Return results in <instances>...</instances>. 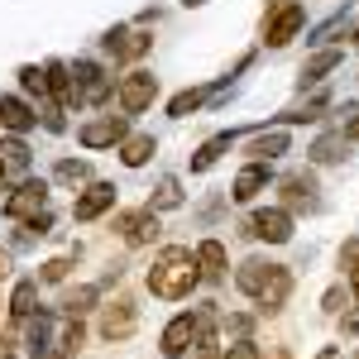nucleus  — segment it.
I'll return each mask as SVG.
<instances>
[{
    "instance_id": "30",
    "label": "nucleus",
    "mask_w": 359,
    "mask_h": 359,
    "mask_svg": "<svg viewBox=\"0 0 359 359\" xmlns=\"http://www.w3.org/2000/svg\"><path fill=\"white\" fill-rule=\"evenodd\" d=\"M345 149H350V139L335 130V135H321L306 154H311V163H340V158H345Z\"/></svg>"
},
{
    "instance_id": "5",
    "label": "nucleus",
    "mask_w": 359,
    "mask_h": 359,
    "mask_svg": "<svg viewBox=\"0 0 359 359\" xmlns=\"http://www.w3.org/2000/svg\"><path fill=\"white\" fill-rule=\"evenodd\" d=\"M245 230L254 240H264V245H287V240H292V211H283V206H259V211H249Z\"/></svg>"
},
{
    "instance_id": "36",
    "label": "nucleus",
    "mask_w": 359,
    "mask_h": 359,
    "mask_svg": "<svg viewBox=\"0 0 359 359\" xmlns=\"http://www.w3.org/2000/svg\"><path fill=\"white\" fill-rule=\"evenodd\" d=\"M221 359H259V345H254L249 335H240V340H235V345H230Z\"/></svg>"
},
{
    "instance_id": "16",
    "label": "nucleus",
    "mask_w": 359,
    "mask_h": 359,
    "mask_svg": "<svg viewBox=\"0 0 359 359\" xmlns=\"http://www.w3.org/2000/svg\"><path fill=\"white\" fill-rule=\"evenodd\" d=\"M34 125H39V111L29 106L25 96H10V91H5V96H0V130H10V135H29Z\"/></svg>"
},
{
    "instance_id": "20",
    "label": "nucleus",
    "mask_w": 359,
    "mask_h": 359,
    "mask_svg": "<svg viewBox=\"0 0 359 359\" xmlns=\"http://www.w3.org/2000/svg\"><path fill=\"white\" fill-rule=\"evenodd\" d=\"M43 77H48V96H53L57 106H77V91H72V62L48 57V62H43Z\"/></svg>"
},
{
    "instance_id": "15",
    "label": "nucleus",
    "mask_w": 359,
    "mask_h": 359,
    "mask_svg": "<svg viewBox=\"0 0 359 359\" xmlns=\"http://www.w3.org/2000/svg\"><path fill=\"white\" fill-rule=\"evenodd\" d=\"M287 297H292V269H287V264H273L254 302H259V311H264V316H273V311H283V306H287Z\"/></svg>"
},
{
    "instance_id": "43",
    "label": "nucleus",
    "mask_w": 359,
    "mask_h": 359,
    "mask_svg": "<svg viewBox=\"0 0 359 359\" xmlns=\"http://www.w3.org/2000/svg\"><path fill=\"white\" fill-rule=\"evenodd\" d=\"M10 269H15V259H10V249H0V278H10Z\"/></svg>"
},
{
    "instance_id": "8",
    "label": "nucleus",
    "mask_w": 359,
    "mask_h": 359,
    "mask_svg": "<svg viewBox=\"0 0 359 359\" xmlns=\"http://www.w3.org/2000/svg\"><path fill=\"white\" fill-rule=\"evenodd\" d=\"M115 182H101V177H91L82 192H77V201H72V221L77 225H86V221H101L106 211L115 206Z\"/></svg>"
},
{
    "instance_id": "35",
    "label": "nucleus",
    "mask_w": 359,
    "mask_h": 359,
    "mask_svg": "<svg viewBox=\"0 0 359 359\" xmlns=\"http://www.w3.org/2000/svg\"><path fill=\"white\" fill-rule=\"evenodd\" d=\"M67 273H72V254H57V259H48L39 269V283H62Z\"/></svg>"
},
{
    "instance_id": "34",
    "label": "nucleus",
    "mask_w": 359,
    "mask_h": 359,
    "mask_svg": "<svg viewBox=\"0 0 359 359\" xmlns=\"http://www.w3.org/2000/svg\"><path fill=\"white\" fill-rule=\"evenodd\" d=\"M340 264L350 269V297L359 302V240H350V245L340 249Z\"/></svg>"
},
{
    "instance_id": "11",
    "label": "nucleus",
    "mask_w": 359,
    "mask_h": 359,
    "mask_svg": "<svg viewBox=\"0 0 359 359\" xmlns=\"http://www.w3.org/2000/svg\"><path fill=\"white\" fill-rule=\"evenodd\" d=\"M302 25H306V10L292 0L287 10H278V15L264 20V48H287V43L302 34Z\"/></svg>"
},
{
    "instance_id": "13",
    "label": "nucleus",
    "mask_w": 359,
    "mask_h": 359,
    "mask_svg": "<svg viewBox=\"0 0 359 359\" xmlns=\"http://www.w3.org/2000/svg\"><path fill=\"white\" fill-rule=\"evenodd\" d=\"M192 335H196V311H177V316L163 326V335H158V355L182 359L187 350H192Z\"/></svg>"
},
{
    "instance_id": "37",
    "label": "nucleus",
    "mask_w": 359,
    "mask_h": 359,
    "mask_svg": "<svg viewBox=\"0 0 359 359\" xmlns=\"http://www.w3.org/2000/svg\"><path fill=\"white\" fill-rule=\"evenodd\" d=\"M340 29H345V15H335V20H326V25H321L316 34H311V43H316V48H321V43H331V39L340 34Z\"/></svg>"
},
{
    "instance_id": "4",
    "label": "nucleus",
    "mask_w": 359,
    "mask_h": 359,
    "mask_svg": "<svg viewBox=\"0 0 359 359\" xmlns=\"http://www.w3.org/2000/svg\"><path fill=\"white\" fill-rule=\"evenodd\" d=\"M135 326H139L135 297H115V302H106V306H101V316H96V335L111 340V345H115V340H130Z\"/></svg>"
},
{
    "instance_id": "25",
    "label": "nucleus",
    "mask_w": 359,
    "mask_h": 359,
    "mask_svg": "<svg viewBox=\"0 0 359 359\" xmlns=\"http://www.w3.org/2000/svg\"><path fill=\"white\" fill-rule=\"evenodd\" d=\"M269 269H273V264H269V259H259V254H254V259H245V264L235 269V287H240L245 297H259V287H264Z\"/></svg>"
},
{
    "instance_id": "50",
    "label": "nucleus",
    "mask_w": 359,
    "mask_h": 359,
    "mask_svg": "<svg viewBox=\"0 0 359 359\" xmlns=\"http://www.w3.org/2000/svg\"><path fill=\"white\" fill-rule=\"evenodd\" d=\"M0 306H5V302H0Z\"/></svg>"
},
{
    "instance_id": "24",
    "label": "nucleus",
    "mask_w": 359,
    "mask_h": 359,
    "mask_svg": "<svg viewBox=\"0 0 359 359\" xmlns=\"http://www.w3.org/2000/svg\"><path fill=\"white\" fill-rule=\"evenodd\" d=\"M230 144H235V130H221V135H211V139H206V144H201V149L192 154V172H211V168L221 163V154L230 149Z\"/></svg>"
},
{
    "instance_id": "49",
    "label": "nucleus",
    "mask_w": 359,
    "mask_h": 359,
    "mask_svg": "<svg viewBox=\"0 0 359 359\" xmlns=\"http://www.w3.org/2000/svg\"><path fill=\"white\" fill-rule=\"evenodd\" d=\"M5 359H15V355H5Z\"/></svg>"
},
{
    "instance_id": "29",
    "label": "nucleus",
    "mask_w": 359,
    "mask_h": 359,
    "mask_svg": "<svg viewBox=\"0 0 359 359\" xmlns=\"http://www.w3.org/2000/svg\"><path fill=\"white\" fill-rule=\"evenodd\" d=\"M29 144H25V135H5L0 139V163H5V172H25L29 168Z\"/></svg>"
},
{
    "instance_id": "40",
    "label": "nucleus",
    "mask_w": 359,
    "mask_h": 359,
    "mask_svg": "<svg viewBox=\"0 0 359 359\" xmlns=\"http://www.w3.org/2000/svg\"><path fill=\"white\" fill-rule=\"evenodd\" d=\"M340 135L350 139V144H359V106H345V125H340Z\"/></svg>"
},
{
    "instance_id": "19",
    "label": "nucleus",
    "mask_w": 359,
    "mask_h": 359,
    "mask_svg": "<svg viewBox=\"0 0 359 359\" xmlns=\"http://www.w3.org/2000/svg\"><path fill=\"white\" fill-rule=\"evenodd\" d=\"M335 67H340V48H316V53L302 62V72H297V91H306V86L326 82Z\"/></svg>"
},
{
    "instance_id": "7",
    "label": "nucleus",
    "mask_w": 359,
    "mask_h": 359,
    "mask_svg": "<svg viewBox=\"0 0 359 359\" xmlns=\"http://www.w3.org/2000/svg\"><path fill=\"white\" fill-rule=\"evenodd\" d=\"M115 230L125 235V245H130V249H144V245H154V240L163 235V225H158V211H154V206L120 211V216H115Z\"/></svg>"
},
{
    "instance_id": "39",
    "label": "nucleus",
    "mask_w": 359,
    "mask_h": 359,
    "mask_svg": "<svg viewBox=\"0 0 359 359\" xmlns=\"http://www.w3.org/2000/svg\"><path fill=\"white\" fill-rule=\"evenodd\" d=\"M345 302H350V292H345L340 283H335V287H326V297H321V306H326L331 316H335V311H340V306H345Z\"/></svg>"
},
{
    "instance_id": "33",
    "label": "nucleus",
    "mask_w": 359,
    "mask_h": 359,
    "mask_svg": "<svg viewBox=\"0 0 359 359\" xmlns=\"http://www.w3.org/2000/svg\"><path fill=\"white\" fill-rule=\"evenodd\" d=\"M15 77H20V91H25V96H39V101H48V77H43V67H39V62H25Z\"/></svg>"
},
{
    "instance_id": "42",
    "label": "nucleus",
    "mask_w": 359,
    "mask_h": 359,
    "mask_svg": "<svg viewBox=\"0 0 359 359\" xmlns=\"http://www.w3.org/2000/svg\"><path fill=\"white\" fill-rule=\"evenodd\" d=\"M287 5H292V0H264V20H269V15H278V10H287Z\"/></svg>"
},
{
    "instance_id": "6",
    "label": "nucleus",
    "mask_w": 359,
    "mask_h": 359,
    "mask_svg": "<svg viewBox=\"0 0 359 359\" xmlns=\"http://www.w3.org/2000/svg\"><path fill=\"white\" fill-rule=\"evenodd\" d=\"M125 135H130V115H96L77 130V144L96 154V149H120Z\"/></svg>"
},
{
    "instance_id": "28",
    "label": "nucleus",
    "mask_w": 359,
    "mask_h": 359,
    "mask_svg": "<svg viewBox=\"0 0 359 359\" xmlns=\"http://www.w3.org/2000/svg\"><path fill=\"white\" fill-rule=\"evenodd\" d=\"M331 111V91H316L306 106H297V111H283L278 115V125L287 130V125H311V120H321V115Z\"/></svg>"
},
{
    "instance_id": "9",
    "label": "nucleus",
    "mask_w": 359,
    "mask_h": 359,
    "mask_svg": "<svg viewBox=\"0 0 359 359\" xmlns=\"http://www.w3.org/2000/svg\"><path fill=\"white\" fill-rule=\"evenodd\" d=\"M39 211H48V182H43V177H25L15 192L5 196V216H10V221H29V216H39Z\"/></svg>"
},
{
    "instance_id": "31",
    "label": "nucleus",
    "mask_w": 359,
    "mask_h": 359,
    "mask_svg": "<svg viewBox=\"0 0 359 359\" xmlns=\"http://www.w3.org/2000/svg\"><path fill=\"white\" fill-rule=\"evenodd\" d=\"M187 196H182V182L177 177H158V187H154V196H149V206L163 216V211H177Z\"/></svg>"
},
{
    "instance_id": "48",
    "label": "nucleus",
    "mask_w": 359,
    "mask_h": 359,
    "mask_svg": "<svg viewBox=\"0 0 359 359\" xmlns=\"http://www.w3.org/2000/svg\"><path fill=\"white\" fill-rule=\"evenodd\" d=\"M350 43H355V48H359V29H355V34H350Z\"/></svg>"
},
{
    "instance_id": "23",
    "label": "nucleus",
    "mask_w": 359,
    "mask_h": 359,
    "mask_svg": "<svg viewBox=\"0 0 359 359\" xmlns=\"http://www.w3.org/2000/svg\"><path fill=\"white\" fill-rule=\"evenodd\" d=\"M154 154H158V139L154 135H125L120 139V163L125 168H144Z\"/></svg>"
},
{
    "instance_id": "12",
    "label": "nucleus",
    "mask_w": 359,
    "mask_h": 359,
    "mask_svg": "<svg viewBox=\"0 0 359 359\" xmlns=\"http://www.w3.org/2000/svg\"><path fill=\"white\" fill-rule=\"evenodd\" d=\"M269 182H273V163H259V158H249L240 172H235V182H230V201H240L249 206L259 192H269Z\"/></svg>"
},
{
    "instance_id": "27",
    "label": "nucleus",
    "mask_w": 359,
    "mask_h": 359,
    "mask_svg": "<svg viewBox=\"0 0 359 359\" xmlns=\"http://www.w3.org/2000/svg\"><path fill=\"white\" fill-rule=\"evenodd\" d=\"M101 287H106V283H82L77 292H67V297L57 302V316H86L91 306L101 302Z\"/></svg>"
},
{
    "instance_id": "10",
    "label": "nucleus",
    "mask_w": 359,
    "mask_h": 359,
    "mask_svg": "<svg viewBox=\"0 0 359 359\" xmlns=\"http://www.w3.org/2000/svg\"><path fill=\"white\" fill-rule=\"evenodd\" d=\"M278 192H283V211H292V216H302V211H316V206H321V201H316V177H311V168L287 172V177L278 182Z\"/></svg>"
},
{
    "instance_id": "2",
    "label": "nucleus",
    "mask_w": 359,
    "mask_h": 359,
    "mask_svg": "<svg viewBox=\"0 0 359 359\" xmlns=\"http://www.w3.org/2000/svg\"><path fill=\"white\" fill-rule=\"evenodd\" d=\"M72 91H77V106H106L115 96V77L101 62L77 57V62H72Z\"/></svg>"
},
{
    "instance_id": "46",
    "label": "nucleus",
    "mask_w": 359,
    "mask_h": 359,
    "mask_svg": "<svg viewBox=\"0 0 359 359\" xmlns=\"http://www.w3.org/2000/svg\"><path fill=\"white\" fill-rule=\"evenodd\" d=\"M182 5H187V10H201V5H206V0H182Z\"/></svg>"
},
{
    "instance_id": "22",
    "label": "nucleus",
    "mask_w": 359,
    "mask_h": 359,
    "mask_svg": "<svg viewBox=\"0 0 359 359\" xmlns=\"http://www.w3.org/2000/svg\"><path fill=\"white\" fill-rule=\"evenodd\" d=\"M192 254H196L201 278H211V283H221V278H225V264H230V259H225V245H221V240H201Z\"/></svg>"
},
{
    "instance_id": "14",
    "label": "nucleus",
    "mask_w": 359,
    "mask_h": 359,
    "mask_svg": "<svg viewBox=\"0 0 359 359\" xmlns=\"http://www.w3.org/2000/svg\"><path fill=\"white\" fill-rule=\"evenodd\" d=\"M149 34H135V29H125V25H115V29H106L101 34V48L115 57V62H135V57H144L149 53Z\"/></svg>"
},
{
    "instance_id": "51",
    "label": "nucleus",
    "mask_w": 359,
    "mask_h": 359,
    "mask_svg": "<svg viewBox=\"0 0 359 359\" xmlns=\"http://www.w3.org/2000/svg\"><path fill=\"white\" fill-rule=\"evenodd\" d=\"M355 359H359V355H355Z\"/></svg>"
},
{
    "instance_id": "3",
    "label": "nucleus",
    "mask_w": 359,
    "mask_h": 359,
    "mask_svg": "<svg viewBox=\"0 0 359 359\" xmlns=\"http://www.w3.org/2000/svg\"><path fill=\"white\" fill-rule=\"evenodd\" d=\"M115 96H120V111L125 115H144L158 101V77H154L149 67H135V72H125V77L115 82Z\"/></svg>"
},
{
    "instance_id": "17",
    "label": "nucleus",
    "mask_w": 359,
    "mask_h": 359,
    "mask_svg": "<svg viewBox=\"0 0 359 359\" xmlns=\"http://www.w3.org/2000/svg\"><path fill=\"white\" fill-rule=\"evenodd\" d=\"M221 86H230V77H221V82H211V86H187V91H177V96L168 101V115H172V120L196 115L206 101H211V96H216V91H221Z\"/></svg>"
},
{
    "instance_id": "26",
    "label": "nucleus",
    "mask_w": 359,
    "mask_h": 359,
    "mask_svg": "<svg viewBox=\"0 0 359 359\" xmlns=\"http://www.w3.org/2000/svg\"><path fill=\"white\" fill-rule=\"evenodd\" d=\"M39 311V278H20L15 292H10V316L15 321H29Z\"/></svg>"
},
{
    "instance_id": "47",
    "label": "nucleus",
    "mask_w": 359,
    "mask_h": 359,
    "mask_svg": "<svg viewBox=\"0 0 359 359\" xmlns=\"http://www.w3.org/2000/svg\"><path fill=\"white\" fill-rule=\"evenodd\" d=\"M5 177H10V172H5V163H0V187H5Z\"/></svg>"
},
{
    "instance_id": "41",
    "label": "nucleus",
    "mask_w": 359,
    "mask_h": 359,
    "mask_svg": "<svg viewBox=\"0 0 359 359\" xmlns=\"http://www.w3.org/2000/svg\"><path fill=\"white\" fill-rule=\"evenodd\" d=\"M225 331L230 335H249L254 331V316H225Z\"/></svg>"
},
{
    "instance_id": "1",
    "label": "nucleus",
    "mask_w": 359,
    "mask_h": 359,
    "mask_svg": "<svg viewBox=\"0 0 359 359\" xmlns=\"http://www.w3.org/2000/svg\"><path fill=\"white\" fill-rule=\"evenodd\" d=\"M196 283H201V269H196V254L187 245H163L149 264V278H144V287L158 302H187Z\"/></svg>"
},
{
    "instance_id": "18",
    "label": "nucleus",
    "mask_w": 359,
    "mask_h": 359,
    "mask_svg": "<svg viewBox=\"0 0 359 359\" xmlns=\"http://www.w3.org/2000/svg\"><path fill=\"white\" fill-rule=\"evenodd\" d=\"M53 326H57V311H34L29 316V359H48L53 355Z\"/></svg>"
},
{
    "instance_id": "45",
    "label": "nucleus",
    "mask_w": 359,
    "mask_h": 359,
    "mask_svg": "<svg viewBox=\"0 0 359 359\" xmlns=\"http://www.w3.org/2000/svg\"><path fill=\"white\" fill-rule=\"evenodd\" d=\"M10 345H15V340H10V335H0V359L10 355Z\"/></svg>"
},
{
    "instance_id": "32",
    "label": "nucleus",
    "mask_w": 359,
    "mask_h": 359,
    "mask_svg": "<svg viewBox=\"0 0 359 359\" xmlns=\"http://www.w3.org/2000/svg\"><path fill=\"white\" fill-rule=\"evenodd\" d=\"M53 182H62V187H86L91 182V163L86 158H62L53 168Z\"/></svg>"
},
{
    "instance_id": "21",
    "label": "nucleus",
    "mask_w": 359,
    "mask_h": 359,
    "mask_svg": "<svg viewBox=\"0 0 359 359\" xmlns=\"http://www.w3.org/2000/svg\"><path fill=\"white\" fill-rule=\"evenodd\" d=\"M287 149H292V139H287V130H283V125H278V130H259V135L249 139V158H259V163H273L278 154H287Z\"/></svg>"
},
{
    "instance_id": "44",
    "label": "nucleus",
    "mask_w": 359,
    "mask_h": 359,
    "mask_svg": "<svg viewBox=\"0 0 359 359\" xmlns=\"http://www.w3.org/2000/svg\"><path fill=\"white\" fill-rule=\"evenodd\" d=\"M316 359H345V355H340V345H326V350H321Z\"/></svg>"
},
{
    "instance_id": "38",
    "label": "nucleus",
    "mask_w": 359,
    "mask_h": 359,
    "mask_svg": "<svg viewBox=\"0 0 359 359\" xmlns=\"http://www.w3.org/2000/svg\"><path fill=\"white\" fill-rule=\"evenodd\" d=\"M25 235H53V211H39L25 221Z\"/></svg>"
}]
</instances>
